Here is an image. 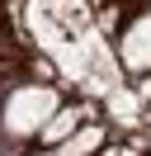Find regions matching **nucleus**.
<instances>
[{
	"instance_id": "39448f33",
	"label": "nucleus",
	"mask_w": 151,
	"mask_h": 156,
	"mask_svg": "<svg viewBox=\"0 0 151 156\" xmlns=\"http://www.w3.org/2000/svg\"><path fill=\"white\" fill-rule=\"evenodd\" d=\"M146 123H151V114H146Z\"/></svg>"
},
{
	"instance_id": "20e7f679",
	"label": "nucleus",
	"mask_w": 151,
	"mask_h": 156,
	"mask_svg": "<svg viewBox=\"0 0 151 156\" xmlns=\"http://www.w3.org/2000/svg\"><path fill=\"white\" fill-rule=\"evenodd\" d=\"M113 5H137V0H113Z\"/></svg>"
},
{
	"instance_id": "f03ea898",
	"label": "nucleus",
	"mask_w": 151,
	"mask_h": 156,
	"mask_svg": "<svg viewBox=\"0 0 151 156\" xmlns=\"http://www.w3.org/2000/svg\"><path fill=\"white\" fill-rule=\"evenodd\" d=\"M99 147H104V128H99V123H85L80 133H71V137L61 142L57 156H90V151H99Z\"/></svg>"
},
{
	"instance_id": "f257e3e1",
	"label": "nucleus",
	"mask_w": 151,
	"mask_h": 156,
	"mask_svg": "<svg viewBox=\"0 0 151 156\" xmlns=\"http://www.w3.org/2000/svg\"><path fill=\"white\" fill-rule=\"evenodd\" d=\"M85 118H90V114H85V104H66V109H57V114L47 118V128H43V142H47V147H61L66 137L85 123Z\"/></svg>"
},
{
	"instance_id": "7ed1b4c3",
	"label": "nucleus",
	"mask_w": 151,
	"mask_h": 156,
	"mask_svg": "<svg viewBox=\"0 0 151 156\" xmlns=\"http://www.w3.org/2000/svg\"><path fill=\"white\" fill-rule=\"evenodd\" d=\"M118 156H142V151H137V147H123V151H118Z\"/></svg>"
}]
</instances>
